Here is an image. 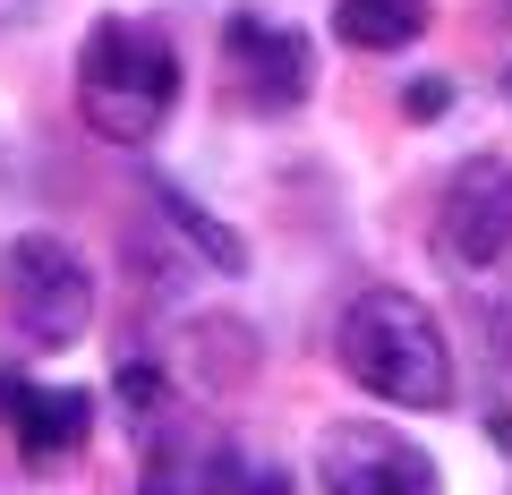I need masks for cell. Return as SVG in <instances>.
<instances>
[{
	"label": "cell",
	"mask_w": 512,
	"mask_h": 495,
	"mask_svg": "<svg viewBox=\"0 0 512 495\" xmlns=\"http://www.w3.org/2000/svg\"><path fill=\"white\" fill-rule=\"evenodd\" d=\"M333 359H342V376L359 393H376V402H393V410H444L453 402V350H444V325L410 291H393V282H376V291H359L342 308Z\"/></svg>",
	"instance_id": "cell-1"
},
{
	"label": "cell",
	"mask_w": 512,
	"mask_h": 495,
	"mask_svg": "<svg viewBox=\"0 0 512 495\" xmlns=\"http://www.w3.org/2000/svg\"><path fill=\"white\" fill-rule=\"evenodd\" d=\"M180 103V43L146 18H94L77 52V120L103 146H154Z\"/></svg>",
	"instance_id": "cell-2"
},
{
	"label": "cell",
	"mask_w": 512,
	"mask_h": 495,
	"mask_svg": "<svg viewBox=\"0 0 512 495\" xmlns=\"http://www.w3.org/2000/svg\"><path fill=\"white\" fill-rule=\"evenodd\" d=\"M0 325L18 333V350H69L94 325V274L69 239L18 231L0 248Z\"/></svg>",
	"instance_id": "cell-3"
},
{
	"label": "cell",
	"mask_w": 512,
	"mask_h": 495,
	"mask_svg": "<svg viewBox=\"0 0 512 495\" xmlns=\"http://www.w3.org/2000/svg\"><path fill=\"white\" fill-rule=\"evenodd\" d=\"M436 248L461 282H512V163L470 154L436 197Z\"/></svg>",
	"instance_id": "cell-4"
},
{
	"label": "cell",
	"mask_w": 512,
	"mask_h": 495,
	"mask_svg": "<svg viewBox=\"0 0 512 495\" xmlns=\"http://www.w3.org/2000/svg\"><path fill=\"white\" fill-rule=\"evenodd\" d=\"M316 487L325 495H444V478H436V461H427L402 427L342 419V427H325V444H316Z\"/></svg>",
	"instance_id": "cell-5"
},
{
	"label": "cell",
	"mask_w": 512,
	"mask_h": 495,
	"mask_svg": "<svg viewBox=\"0 0 512 495\" xmlns=\"http://www.w3.org/2000/svg\"><path fill=\"white\" fill-rule=\"evenodd\" d=\"M137 444H146V461H137V487H146V495H239V487H248L239 444L214 436L205 419H188L180 402H171L163 419L137 427Z\"/></svg>",
	"instance_id": "cell-6"
},
{
	"label": "cell",
	"mask_w": 512,
	"mask_h": 495,
	"mask_svg": "<svg viewBox=\"0 0 512 495\" xmlns=\"http://www.w3.org/2000/svg\"><path fill=\"white\" fill-rule=\"evenodd\" d=\"M222 60H231L239 94H248L256 111H291L299 94L316 86V43L299 35V26L265 18V9H231V18H222Z\"/></svg>",
	"instance_id": "cell-7"
},
{
	"label": "cell",
	"mask_w": 512,
	"mask_h": 495,
	"mask_svg": "<svg viewBox=\"0 0 512 495\" xmlns=\"http://www.w3.org/2000/svg\"><path fill=\"white\" fill-rule=\"evenodd\" d=\"M0 427L26 444V461H60V453L86 444L94 402L86 393H52V385H35V376H18V367H0Z\"/></svg>",
	"instance_id": "cell-8"
},
{
	"label": "cell",
	"mask_w": 512,
	"mask_h": 495,
	"mask_svg": "<svg viewBox=\"0 0 512 495\" xmlns=\"http://www.w3.org/2000/svg\"><path fill=\"white\" fill-rule=\"evenodd\" d=\"M436 0H333V35L350 52H402V43L427 35Z\"/></svg>",
	"instance_id": "cell-9"
},
{
	"label": "cell",
	"mask_w": 512,
	"mask_h": 495,
	"mask_svg": "<svg viewBox=\"0 0 512 495\" xmlns=\"http://www.w3.org/2000/svg\"><path fill=\"white\" fill-rule=\"evenodd\" d=\"M180 359L197 367V385H248L256 376V333L239 325V316H197V325L180 333Z\"/></svg>",
	"instance_id": "cell-10"
},
{
	"label": "cell",
	"mask_w": 512,
	"mask_h": 495,
	"mask_svg": "<svg viewBox=\"0 0 512 495\" xmlns=\"http://www.w3.org/2000/svg\"><path fill=\"white\" fill-rule=\"evenodd\" d=\"M154 205H163V222L188 239V257H197V265H214V274H231V282L248 274V248H239V231H231V222H214L197 197H188V188L154 180Z\"/></svg>",
	"instance_id": "cell-11"
},
{
	"label": "cell",
	"mask_w": 512,
	"mask_h": 495,
	"mask_svg": "<svg viewBox=\"0 0 512 495\" xmlns=\"http://www.w3.org/2000/svg\"><path fill=\"white\" fill-rule=\"evenodd\" d=\"M444 111H453V77H410L402 86V120L427 129V120H444Z\"/></svg>",
	"instance_id": "cell-12"
},
{
	"label": "cell",
	"mask_w": 512,
	"mask_h": 495,
	"mask_svg": "<svg viewBox=\"0 0 512 495\" xmlns=\"http://www.w3.org/2000/svg\"><path fill=\"white\" fill-rule=\"evenodd\" d=\"M487 436H495V453H512V410H487Z\"/></svg>",
	"instance_id": "cell-13"
},
{
	"label": "cell",
	"mask_w": 512,
	"mask_h": 495,
	"mask_svg": "<svg viewBox=\"0 0 512 495\" xmlns=\"http://www.w3.org/2000/svg\"><path fill=\"white\" fill-rule=\"evenodd\" d=\"M504 103H512V69H504Z\"/></svg>",
	"instance_id": "cell-14"
}]
</instances>
